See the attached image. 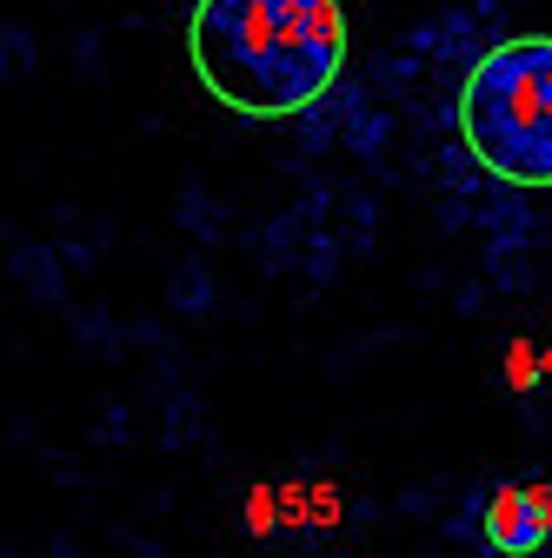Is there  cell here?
Returning a JSON list of instances; mask_svg holds the SVG:
<instances>
[{
  "label": "cell",
  "mask_w": 552,
  "mask_h": 558,
  "mask_svg": "<svg viewBox=\"0 0 552 558\" xmlns=\"http://www.w3.org/2000/svg\"><path fill=\"white\" fill-rule=\"evenodd\" d=\"M187 60L240 120H293L333 94L347 66L339 0H193Z\"/></svg>",
  "instance_id": "1"
},
{
  "label": "cell",
  "mask_w": 552,
  "mask_h": 558,
  "mask_svg": "<svg viewBox=\"0 0 552 558\" xmlns=\"http://www.w3.org/2000/svg\"><path fill=\"white\" fill-rule=\"evenodd\" d=\"M453 126L466 154L500 186H552V34H513L472 60L459 81Z\"/></svg>",
  "instance_id": "2"
},
{
  "label": "cell",
  "mask_w": 552,
  "mask_h": 558,
  "mask_svg": "<svg viewBox=\"0 0 552 558\" xmlns=\"http://www.w3.org/2000/svg\"><path fill=\"white\" fill-rule=\"evenodd\" d=\"M479 538L500 558H532L552 538V493L545 485H493L479 506Z\"/></svg>",
  "instance_id": "3"
},
{
  "label": "cell",
  "mask_w": 552,
  "mask_h": 558,
  "mask_svg": "<svg viewBox=\"0 0 552 558\" xmlns=\"http://www.w3.org/2000/svg\"><path fill=\"white\" fill-rule=\"evenodd\" d=\"M513 386H519V392L532 386V353H526V345H513Z\"/></svg>",
  "instance_id": "4"
}]
</instances>
